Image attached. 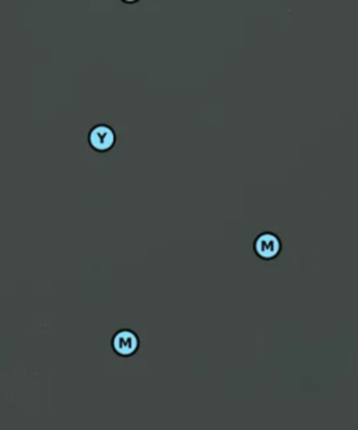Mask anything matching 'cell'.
I'll return each instance as SVG.
<instances>
[{
    "instance_id": "3957f363",
    "label": "cell",
    "mask_w": 358,
    "mask_h": 430,
    "mask_svg": "<svg viewBox=\"0 0 358 430\" xmlns=\"http://www.w3.org/2000/svg\"><path fill=\"white\" fill-rule=\"evenodd\" d=\"M111 348L119 358L135 356L140 349V338L137 332L129 328L117 331L111 340Z\"/></svg>"
},
{
    "instance_id": "6da1fadb",
    "label": "cell",
    "mask_w": 358,
    "mask_h": 430,
    "mask_svg": "<svg viewBox=\"0 0 358 430\" xmlns=\"http://www.w3.org/2000/svg\"><path fill=\"white\" fill-rule=\"evenodd\" d=\"M117 132L107 124H97L88 132V146L97 153H108L117 145Z\"/></svg>"
},
{
    "instance_id": "7a4b0ae2",
    "label": "cell",
    "mask_w": 358,
    "mask_h": 430,
    "mask_svg": "<svg viewBox=\"0 0 358 430\" xmlns=\"http://www.w3.org/2000/svg\"><path fill=\"white\" fill-rule=\"evenodd\" d=\"M283 251V243L280 237L272 231L261 233L253 240V253L263 261L276 260Z\"/></svg>"
},
{
    "instance_id": "277c9868",
    "label": "cell",
    "mask_w": 358,
    "mask_h": 430,
    "mask_svg": "<svg viewBox=\"0 0 358 430\" xmlns=\"http://www.w3.org/2000/svg\"><path fill=\"white\" fill-rule=\"evenodd\" d=\"M121 2L125 5H135V3L140 2V0H121Z\"/></svg>"
}]
</instances>
